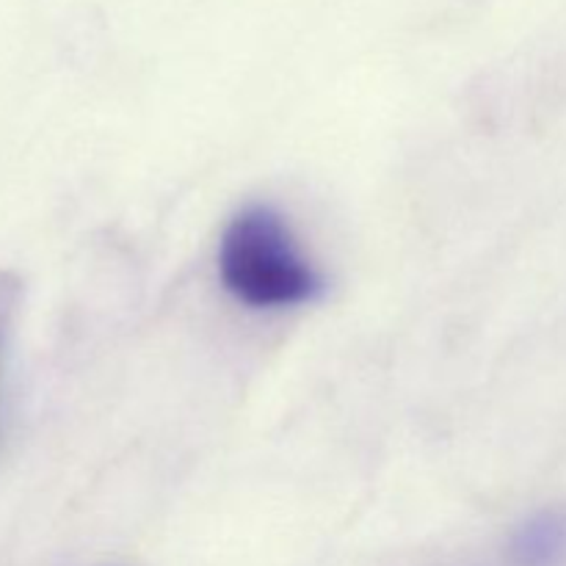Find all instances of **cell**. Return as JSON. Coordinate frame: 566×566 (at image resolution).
I'll return each instance as SVG.
<instances>
[{
  "label": "cell",
  "mask_w": 566,
  "mask_h": 566,
  "mask_svg": "<svg viewBox=\"0 0 566 566\" xmlns=\"http://www.w3.org/2000/svg\"><path fill=\"white\" fill-rule=\"evenodd\" d=\"M227 293L254 310H287L324 296V276L298 249L287 221L269 205H249L219 243Z\"/></svg>",
  "instance_id": "1"
},
{
  "label": "cell",
  "mask_w": 566,
  "mask_h": 566,
  "mask_svg": "<svg viewBox=\"0 0 566 566\" xmlns=\"http://www.w3.org/2000/svg\"><path fill=\"white\" fill-rule=\"evenodd\" d=\"M512 558L517 566H558L566 558V514L542 512L514 536Z\"/></svg>",
  "instance_id": "2"
}]
</instances>
